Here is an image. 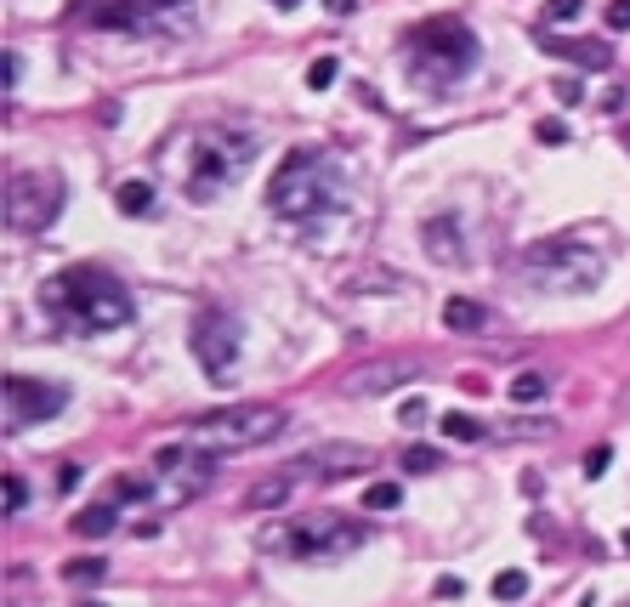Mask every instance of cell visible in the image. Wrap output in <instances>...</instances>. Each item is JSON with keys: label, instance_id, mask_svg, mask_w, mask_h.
I'll return each instance as SVG.
<instances>
[{"label": "cell", "instance_id": "1", "mask_svg": "<svg viewBox=\"0 0 630 607\" xmlns=\"http://www.w3.org/2000/svg\"><path fill=\"white\" fill-rule=\"evenodd\" d=\"M40 307L74 335H103V330H125L137 318V301L114 273L103 267H63L57 278L40 284Z\"/></svg>", "mask_w": 630, "mask_h": 607}, {"label": "cell", "instance_id": "2", "mask_svg": "<svg viewBox=\"0 0 630 607\" xmlns=\"http://www.w3.org/2000/svg\"><path fill=\"white\" fill-rule=\"evenodd\" d=\"M267 205L279 210L284 222H324L347 205V176L335 165V154L324 148H290L279 159V171L267 182Z\"/></svg>", "mask_w": 630, "mask_h": 607}, {"label": "cell", "instance_id": "3", "mask_svg": "<svg viewBox=\"0 0 630 607\" xmlns=\"http://www.w3.org/2000/svg\"><path fill=\"white\" fill-rule=\"evenodd\" d=\"M523 278L545 295H585L608 278V256L579 233H557V239H540L523 250Z\"/></svg>", "mask_w": 630, "mask_h": 607}, {"label": "cell", "instance_id": "4", "mask_svg": "<svg viewBox=\"0 0 630 607\" xmlns=\"http://www.w3.org/2000/svg\"><path fill=\"white\" fill-rule=\"evenodd\" d=\"M364 539H369L364 522L335 517V511H313V517H296V522H273V528H262V551L296 556V562H335V556H352Z\"/></svg>", "mask_w": 630, "mask_h": 607}, {"label": "cell", "instance_id": "5", "mask_svg": "<svg viewBox=\"0 0 630 607\" xmlns=\"http://www.w3.org/2000/svg\"><path fill=\"white\" fill-rule=\"evenodd\" d=\"M477 63V35L460 18H426L409 29V69L420 86H455Z\"/></svg>", "mask_w": 630, "mask_h": 607}, {"label": "cell", "instance_id": "6", "mask_svg": "<svg viewBox=\"0 0 630 607\" xmlns=\"http://www.w3.org/2000/svg\"><path fill=\"white\" fill-rule=\"evenodd\" d=\"M80 18L91 29L137 40H171L193 29V0H80Z\"/></svg>", "mask_w": 630, "mask_h": 607}, {"label": "cell", "instance_id": "7", "mask_svg": "<svg viewBox=\"0 0 630 607\" xmlns=\"http://www.w3.org/2000/svg\"><path fill=\"white\" fill-rule=\"evenodd\" d=\"M256 131H228V125H210V131H199V142H193V182H188V199L193 205H205V199H216V193H228L239 176H245V165L256 159Z\"/></svg>", "mask_w": 630, "mask_h": 607}, {"label": "cell", "instance_id": "8", "mask_svg": "<svg viewBox=\"0 0 630 607\" xmlns=\"http://www.w3.org/2000/svg\"><path fill=\"white\" fill-rule=\"evenodd\" d=\"M193 443L210 454H239V449H262L267 437L284 432V409L279 403H228V409H210L188 426Z\"/></svg>", "mask_w": 630, "mask_h": 607}, {"label": "cell", "instance_id": "9", "mask_svg": "<svg viewBox=\"0 0 630 607\" xmlns=\"http://www.w3.org/2000/svg\"><path fill=\"white\" fill-rule=\"evenodd\" d=\"M63 199H69V188L57 171H12L6 176V227L12 233H46Z\"/></svg>", "mask_w": 630, "mask_h": 607}, {"label": "cell", "instance_id": "10", "mask_svg": "<svg viewBox=\"0 0 630 607\" xmlns=\"http://www.w3.org/2000/svg\"><path fill=\"white\" fill-rule=\"evenodd\" d=\"M193 358L205 369L210 381H233V364H239V352H245V324L233 313H199L193 318Z\"/></svg>", "mask_w": 630, "mask_h": 607}, {"label": "cell", "instance_id": "11", "mask_svg": "<svg viewBox=\"0 0 630 607\" xmlns=\"http://www.w3.org/2000/svg\"><path fill=\"white\" fill-rule=\"evenodd\" d=\"M0 398H6V432H23V426L52 420L57 409L69 403V392H63V386H46V381H29V375H6Z\"/></svg>", "mask_w": 630, "mask_h": 607}, {"label": "cell", "instance_id": "12", "mask_svg": "<svg viewBox=\"0 0 630 607\" xmlns=\"http://www.w3.org/2000/svg\"><path fill=\"white\" fill-rule=\"evenodd\" d=\"M154 471L171 483V500H188L210 483V449H182V443L154 449Z\"/></svg>", "mask_w": 630, "mask_h": 607}, {"label": "cell", "instance_id": "13", "mask_svg": "<svg viewBox=\"0 0 630 607\" xmlns=\"http://www.w3.org/2000/svg\"><path fill=\"white\" fill-rule=\"evenodd\" d=\"M420 375V364L415 358H392V364H364V369H352L347 381H341V392L347 398H369V392H392V386H403V381H415Z\"/></svg>", "mask_w": 630, "mask_h": 607}, {"label": "cell", "instance_id": "14", "mask_svg": "<svg viewBox=\"0 0 630 607\" xmlns=\"http://www.w3.org/2000/svg\"><path fill=\"white\" fill-rule=\"evenodd\" d=\"M540 52L568 57V63H579V69H608V63H613L608 40H557V35H540Z\"/></svg>", "mask_w": 630, "mask_h": 607}, {"label": "cell", "instance_id": "15", "mask_svg": "<svg viewBox=\"0 0 630 607\" xmlns=\"http://www.w3.org/2000/svg\"><path fill=\"white\" fill-rule=\"evenodd\" d=\"M420 244H426L432 261H443V267H460V261H466V244H460V222H455V216L426 222V227H420Z\"/></svg>", "mask_w": 630, "mask_h": 607}, {"label": "cell", "instance_id": "16", "mask_svg": "<svg viewBox=\"0 0 630 607\" xmlns=\"http://www.w3.org/2000/svg\"><path fill=\"white\" fill-rule=\"evenodd\" d=\"M443 324L455 335H477V330H489V307H477L472 295H449L443 301Z\"/></svg>", "mask_w": 630, "mask_h": 607}, {"label": "cell", "instance_id": "17", "mask_svg": "<svg viewBox=\"0 0 630 607\" xmlns=\"http://www.w3.org/2000/svg\"><path fill=\"white\" fill-rule=\"evenodd\" d=\"M120 528V500H103V505H86L80 517H74V534L80 539H103Z\"/></svg>", "mask_w": 630, "mask_h": 607}, {"label": "cell", "instance_id": "18", "mask_svg": "<svg viewBox=\"0 0 630 607\" xmlns=\"http://www.w3.org/2000/svg\"><path fill=\"white\" fill-rule=\"evenodd\" d=\"M114 205H120L125 216H148V210H154V182H142V176L120 182V188H114Z\"/></svg>", "mask_w": 630, "mask_h": 607}, {"label": "cell", "instance_id": "19", "mask_svg": "<svg viewBox=\"0 0 630 607\" xmlns=\"http://www.w3.org/2000/svg\"><path fill=\"white\" fill-rule=\"evenodd\" d=\"M63 579H69V585H103V579H108V562H103V556H80V562H63Z\"/></svg>", "mask_w": 630, "mask_h": 607}, {"label": "cell", "instance_id": "20", "mask_svg": "<svg viewBox=\"0 0 630 607\" xmlns=\"http://www.w3.org/2000/svg\"><path fill=\"white\" fill-rule=\"evenodd\" d=\"M523 596H528V573L523 568L494 573V602H523Z\"/></svg>", "mask_w": 630, "mask_h": 607}, {"label": "cell", "instance_id": "21", "mask_svg": "<svg viewBox=\"0 0 630 607\" xmlns=\"http://www.w3.org/2000/svg\"><path fill=\"white\" fill-rule=\"evenodd\" d=\"M443 437H455V443H477V437H483V420L449 409V415H443Z\"/></svg>", "mask_w": 630, "mask_h": 607}, {"label": "cell", "instance_id": "22", "mask_svg": "<svg viewBox=\"0 0 630 607\" xmlns=\"http://www.w3.org/2000/svg\"><path fill=\"white\" fill-rule=\"evenodd\" d=\"M398 505H403L398 483H369L364 488V511H398Z\"/></svg>", "mask_w": 630, "mask_h": 607}, {"label": "cell", "instance_id": "23", "mask_svg": "<svg viewBox=\"0 0 630 607\" xmlns=\"http://www.w3.org/2000/svg\"><path fill=\"white\" fill-rule=\"evenodd\" d=\"M108 500H120V505H137V500H154V488L142 483V477H120V483L108 488Z\"/></svg>", "mask_w": 630, "mask_h": 607}, {"label": "cell", "instance_id": "24", "mask_svg": "<svg viewBox=\"0 0 630 607\" xmlns=\"http://www.w3.org/2000/svg\"><path fill=\"white\" fill-rule=\"evenodd\" d=\"M540 398H545L540 375H517V381H511V403H523V409H528V403H540Z\"/></svg>", "mask_w": 630, "mask_h": 607}, {"label": "cell", "instance_id": "25", "mask_svg": "<svg viewBox=\"0 0 630 607\" xmlns=\"http://www.w3.org/2000/svg\"><path fill=\"white\" fill-rule=\"evenodd\" d=\"M23 505H29V483H23L18 471H6V517H18Z\"/></svg>", "mask_w": 630, "mask_h": 607}, {"label": "cell", "instance_id": "26", "mask_svg": "<svg viewBox=\"0 0 630 607\" xmlns=\"http://www.w3.org/2000/svg\"><path fill=\"white\" fill-rule=\"evenodd\" d=\"M585 12V0H545V18L551 23H574Z\"/></svg>", "mask_w": 630, "mask_h": 607}, {"label": "cell", "instance_id": "27", "mask_svg": "<svg viewBox=\"0 0 630 607\" xmlns=\"http://www.w3.org/2000/svg\"><path fill=\"white\" fill-rule=\"evenodd\" d=\"M307 86H313V91H330L335 86V57H318L313 69H307Z\"/></svg>", "mask_w": 630, "mask_h": 607}, {"label": "cell", "instance_id": "28", "mask_svg": "<svg viewBox=\"0 0 630 607\" xmlns=\"http://www.w3.org/2000/svg\"><path fill=\"white\" fill-rule=\"evenodd\" d=\"M403 466H409V471H438L443 454L438 449H409V454H403Z\"/></svg>", "mask_w": 630, "mask_h": 607}, {"label": "cell", "instance_id": "29", "mask_svg": "<svg viewBox=\"0 0 630 607\" xmlns=\"http://www.w3.org/2000/svg\"><path fill=\"white\" fill-rule=\"evenodd\" d=\"M534 137H540L545 148H562V142H568V125H562V120H540V125H534Z\"/></svg>", "mask_w": 630, "mask_h": 607}, {"label": "cell", "instance_id": "30", "mask_svg": "<svg viewBox=\"0 0 630 607\" xmlns=\"http://www.w3.org/2000/svg\"><path fill=\"white\" fill-rule=\"evenodd\" d=\"M608 29H619V35L630 29V0H608Z\"/></svg>", "mask_w": 630, "mask_h": 607}, {"label": "cell", "instance_id": "31", "mask_svg": "<svg viewBox=\"0 0 630 607\" xmlns=\"http://www.w3.org/2000/svg\"><path fill=\"white\" fill-rule=\"evenodd\" d=\"M398 420H403V426H426V403H420V398H409V403L398 409Z\"/></svg>", "mask_w": 630, "mask_h": 607}, {"label": "cell", "instance_id": "32", "mask_svg": "<svg viewBox=\"0 0 630 607\" xmlns=\"http://www.w3.org/2000/svg\"><path fill=\"white\" fill-rule=\"evenodd\" d=\"M557 103L579 108V103H585V86H579V80H562V86H557Z\"/></svg>", "mask_w": 630, "mask_h": 607}, {"label": "cell", "instance_id": "33", "mask_svg": "<svg viewBox=\"0 0 630 607\" xmlns=\"http://www.w3.org/2000/svg\"><path fill=\"white\" fill-rule=\"evenodd\" d=\"M608 460H613L608 449H591V454H585V477H602V471H608Z\"/></svg>", "mask_w": 630, "mask_h": 607}, {"label": "cell", "instance_id": "34", "mask_svg": "<svg viewBox=\"0 0 630 607\" xmlns=\"http://www.w3.org/2000/svg\"><path fill=\"white\" fill-rule=\"evenodd\" d=\"M460 590H466V585H460L455 573H443V579H438V596H443V602H455Z\"/></svg>", "mask_w": 630, "mask_h": 607}, {"label": "cell", "instance_id": "35", "mask_svg": "<svg viewBox=\"0 0 630 607\" xmlns=\"http://www.w3.org/2000/svg\"><path fill=\"white\" fill-rule=\"evenodd\" d=\"M18 80H23V63H18V52H6V91L18 86Z\"/></svg>", "mask_w": 630, "mask_h": 607}, {"label": "cell", "instance_id": "36", "mask_svg": "<svg viewBox=\"0 0 630 607\" xmlns=\"http://www.w3.org/2000/svg\"><path fill=\"white\" fill-rule=\"evenodd\" d=\"M57 488H63V494H69V488H80V466H63V471H57Z\"/></svg>", "mask_w": 630, "mask_h": 607}, {"label": "cell", "instance_id": "37", "mask_svg": "<svg viewBox=\"0 0 630 607\" xmlns=\"http://www.w3.org/2000/svg\"><path fill=\"white\" fill-rule=\"evenodd\" d=\"M324 12H330V18H347V12H358V0H324Z\"/></svg>", "mask_w": 630, "mask_h": 607}, {"label": "cell", "instance_id": "38", "mask_svg": "<svg viewBox=\"0 0 630 607\" xmlns=\"http://www.w3.org/2000/svg\"><path fill=\"white\" fill-rule=\"evenodd\" d=\"M273 6H279V12H290V6H301V0H273Z\"/></svg>", "mask_w": 630, "mask_h": 607}, {"label": "cell", "instance_id": "39", "mask_svg": "<svg viewBox=\"0 0 630 607\" xmlns=\"http://www.w3.org/2000/svg\"><path fill=\"white\" fill-rule=\"evenodd\" d=\"M80 607H103V602H80Z\"/></svg>", "mask_w": 630, "mask_h": 607}]
</instances>
